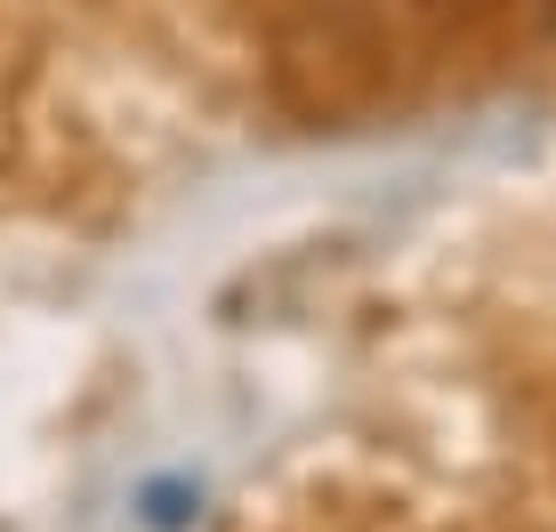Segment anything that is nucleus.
Wrapping results in <instances>:
<instances>
[{
  "label": "nucleus",
  "mask_w": 556,
  "mask_h": 532,
  "mask_svg": "<svg viewBox=\"0 0 556 532\" xmlns=\"http://www.w3.org/2000/svg\"><path fill=\"white\" fill-rule=\"evenodd\" d=\"M194 508H202V484H146V524L178 532V524H194Z\"/></svg>",
  "instance_id": "1"
},
{
  "label": "nucleus",
  "mask_w": 556,
  "mask_h": 532,
  "mask_svg": "<svg viewBox=\"0 0 556 532\" xmlns=\"http://www.w3.org/2000/svg\"><path fill=\"white\" fill-rule=\"evenodd\" d=\"M548 25H556V0H548Z\"/></svg>",
  "instance_id": "2"
}]
</instances>
